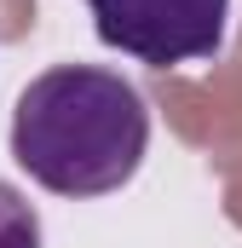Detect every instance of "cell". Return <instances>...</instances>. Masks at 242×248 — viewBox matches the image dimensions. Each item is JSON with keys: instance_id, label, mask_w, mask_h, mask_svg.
Returning a JSON list of instances; mask_svg holds the SVG:
<instances>
[{"instance_id": "cell-2", "label": "cell", "mask_w": 242, "mask_h": 248, "mask_svg": "<svg viewBox=\"0 0 242 248\" xmlns=\"http://www.w3.org/2000/svg\"><path fill=\"white\" fill-rule=\"evenodd\" d=\"M98 41L150 69L213 58L225 46L231 0H87Z\"/></svg>"}, {"instance_id": "cell-3", "label": "cell", "mask_w": 242, "mask_h": 248, "mask_svg": "<svg viewBox=\"0 0 242 248\" xmlns=\"http://www.w3.org/2000/svg\"><path fill=\"white\" fill-rule=\"evenodd\" d=\"M0 248H41V214L6 179H0Z\"/></svg>"}, {"instance_id": "cell-1", "label": "cell", "mask_w": 242, "mask_h": 248, "mask_svg": "<svg viewBox=\"0 0 242 248\" xmlns=\"http://www.w3.org/2000/svg\"><path fill=\"white\" fill-rule=\"evenodd\" d=\"M150 144V110L133 81L98 63H58L35 75L12 110V156L52 196L121 190Z\"/></svg>"}]
</instances>
